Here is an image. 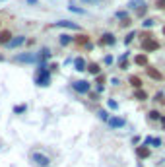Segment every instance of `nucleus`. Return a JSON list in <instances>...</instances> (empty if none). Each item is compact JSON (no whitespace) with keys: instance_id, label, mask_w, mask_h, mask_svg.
<instances>
[{"instance_id":"c85d7f7f","label":"nucleus","mask_w":165,"mask_h":167,"mask_svg":"<svg viewBox=\"0 0 165 167\" xmlns=\"http://www.w3.org/2000/svg\"><path fill=\"white\" fill-rule=\"evenodd\" d=\"M153 25V20H146V22H144V27H152Z\"/></svg>"},{"instance_id":"5701e85b","label":"nucleus","mask_w":165,"mask_h":167,"mask_svg":"<svg viewBox=\"0 0 165 167\" xmlns=\"http://www.w3.org/2000/svg\"><path fill=\"white\" fill-rule=\"evenodd\" d=\"M146 97H148V95H146V91H140V90L136 91V99H140V101H144Z\"/></svg>"},{"instance_id":"cd10ccee","label":"nucleus","mask_w":165,"mask_h":167,"mask_svg":"<svg viewBox=\"0 0 165 167\" xmlns=\"http://www.w3.org/2000/svg\"><path fill=\"white\" fill-rule=\"evenodd\" d=\"M70 10H72V12H76V14H84L82 8H76V6H72V4H70Z\"/></svg>"},{"instance_id":"2eb2a0df","label":"nucleus","mask_w":165,"mask_h":167,"mask_svg":"<svg viewBox=\"0 0 165 167\" xmlns=\"http://www.w3.org/2000/svg\"><path fill=\"white\" fill-rule=\"evenodd\" d=\"M119 64H120L122 70H126V66H128V55H122L120 59H119Z\"/></svg>"},{"instance_id":"412c9836","label":"nucleus","mask_w":165,"mask_h":167,"mask_svg":"<svg viewBox=\"0 0 165 167\" xmlns=\"http://www.w3.org/2000/svg\"><path fill=\"white\" fill-rule=\"evenodd\" d=\"M70 41H72V39H70V35H66V33H64V35H60V45H68Z\"/></svg>"},{"instance_id":"39448f33","label":"nucleus","mask_w":165,"mask_h":167,"mask_svg":"<svg viewBox=\"0 0 165 167\" xmlns=\"http://www.w3.org/2000/svg\"><path fill=\"white\" fill-rule=\"evenodd\" d=\"M74 90H76L78 93H88L89 91V82H86V80L74 82Z\"/></svg>"},{"instance_id":"dca6fc26","label":"nucleus","mask_w":165,"mask_h":167,"mask_svg":"<svg viewBox=\"0 0 165 167\" xmlns=\"http://www.w3.org/2000/svg\"><path fill=\"white\" fill-rule=\"evenodd\" d=\"M148 74H150V78H153V80H161V72H157L153 68H148Z\"/></svg>"},{"instance_id":"423d86ee","label":"nucleus","mask_w":165,"mask_h":167,"mask_svg":"<svg viewBox=\"0 0 165 167\" xmlns=\"http://www.w3.org/2000/svg\"><path fill=\"white\" fill-rule=\"evenodd\" d=\"M126 121L124 119H120V117H113V119H109V126L111 128H120V126H124Z\"/></svg>"},{"instance_id":"bb28decb","label":"nucleus","mask_w":165,"mask_h":167,"mask_svg":"<svg viewBox=\"0 0 165 167\" xmlns=\"http://www.w3.org/2000/svg\"><path fill=\"white\" fill-rule=\"evenodd\" d=\"M134 37H136V33H134V31H132V33H128V37H126V39H124V43H126V45H128V43H130V41H132V39H134Z\"/></svg>"},{"instance_id":"a211bd4d","label":"nucleus","mask_w":165,"mask_h":167,"mask_svg":"<svg viewBox=\"0 0 165 167\" xmlns=\"http://www.w3.org/2000/svg\"><path fill=\"white\" fill-rule=\"evenodd\" d=\"M146 144H153V146H161V138H146Z\"/></svg>"},{"instance_id":"393cba45","label":"nucleus","mask_w":165,"mask_h":167,"mask_svg":"<svg viewBox=\"0 0 165 167\" xmlns=\"http://www.w3.org/2000/svg\"><path fill=\"white\" fill-rule=\"evenodd\" d=\"M156 6L159 10H165V0H156Z\"/></svg>"},{"instance_id":"b1692460","label":"nucleus","mask_w":165,"mask_h":167,"mask_svg":"<svg viewBox=\"0 0 165 167\" xmlns=\"http://www.w3.org/2000/svg\"><path fill=\"white\" fill-rule=\"evenodd\" d=\"M107 107H109V109H119V103H117V101H111V99H109V101H107Z\"/></svg>"},{"instance_id":"4be33fe9","label":"nucleus","mask_w":165,"mask_h":167,"mask_svg":"<svg viewBox=\"0 0 165 167\" xmlns=\"http://www.w3.org/2000/svg\"><path fill=\"white\" fill-rule=\"evenodd\" d=\"M150 119H152V121H159V119H161V115H159L157 111H150Z\"/></svg>"},{"instance_id":"f3484780","label":"nucleus","mask_w":165,"mask_h":167,"mask_svg":"<svg viewBox=\"0 0 165 167\" xmlns=\"http://www.w3.org/2000/svg\"><path fill=\"white\" fill-rule=\"evenodd\" d=\"M130 84H132L134 87H140V86H142V80H140L138 76H130Z\"/></svg>"},{"instance_id":"6ab92c4d","label":"nucleus","mask_w":165,"mask_h":167,"mask_svg":"<svg viewBox=\"0 0 165 167\" xmlns=\"http://www.w3.org/2000/svg\"><path fill=\"white\" fill-rule=\"evenodd\" d=\"M88 70H89V72H91V74H93V76H95V74H99V66H97V64H95V62H93V64H89V66H88Z\"/></svg>"},{"instance_id":"9b49d317","label":"nucleus","mask_w":165,"mask_h":167,"mask_svg":"<svg viewBox=\"0 0 165 167\" xmlns=\"http://www.w3.org/2000/svg\"><path fill=\"white\" fill-rule=\"evenodd\" d=\"M136 154H138V158H148V155H150V150H148L146 146H140V148L136 150Z\"/></svg>"},{"instance_id":"f03ea898","label":"nucleus","mask_w":165,"mask_h":167,"mask_svg":"<svg viewBox=\"0 0 165 167\" xmlns=\"http://www.w3.org/2000/svg\"><path fill=\"white\" fill-rule=\"evenodd\" d=\"M31 161L37 165V167H49L51 165V158L41 152H31Z\"/></svg>"},{"instance_id":"6e6552de","label":"nucleus","mask_w":165,"mask_h":167,"mask_svg":"<svg viewBox=\"0 0 165 167\" xmlns=\"http://www.w3.org/2000/svg\"><path fill=\"white\" fill-rule=\"evenodd\" d=\"M23 43H25V37H23V35H20V37H16V39H10L8 47H10V49H14V47H18V45H23Z\"/></svg>"},{"instance_id":"9d476101","label":"nucleus","mask_w":165,"mask_h":167,"mask_svg":"<svg viewBox=\"0 0 165 167\" xmlns=\"http://www.w3.org/2000/svg\"><path fill=\"white\" fill-rule=\"evenodd\" d=\"M113 43H115V37L111 33H105L103 39H101V45H113Z\"/></svg>"},{"instance_id":"aec40b11","label":"nucleus","mask_w":165,"mask_h":167,"mask_svg":"<svg viewBox=\"0 0 165 167\" xmlns=\"http://www.w3.org/2000/svg\"><path fill=\"white\" fill-rule=\"evenodd\" d=\"M25 111H27V105H18V107H14V113H16V115L25 113Z\"/></svg>"},{"instance_id":"0eeeda50","label":"nucleus","mask_w":165,"mask_h":167,"mask_svg":"<svg viewBox=\"0 0 165 167\" xmlns=\"http://www.w3.org/2000/svg\"><path fill=\"white\" fill-rule=\"evenodd\" d=\"M55 25H58V27H68V29H80V25H78V23H74V22H68V20L56 22Z\"/></svg>"},{"instance_id":"72a5a7b5","label":"nucleus","mask_w":165,"mask_h":167,"mask_svg":"<svg viewBox=\"0 0 165 167\" xmlns=\"http://www.w3.org/2000/svg\"><path fill=\"white\" fill-rule=\"evenodd\" d=\"M2 60H4V56H2V55H0V62H2Z\"/></svg>"},{"instance_id":"20e7f679","label":"nucleus","mask_w":165,"mask_h":167,"mask_svg":"<svg viewBox=\"0 0 165 167\" xmlns=\"http://www.w3.org/2000/svg\"><path fill=\"white\" fill-rule=\"evenodd\" d=\"M16 60H18V62H37V60H39V55H35V53L18 55V56H16Z\"/></svg>"},{"instance_id":"a878e982","label":"nucleus","mask_w":165,"mask_h":167,"mask_svg":"<svg viewBox=\"0 0 165 167\" xmlns=\"http://www.w3.org/2000/svg\"><path fill=\"white\" fill-rule=\"evenodd\" d=\"M117 18H120V20H128V14H126V12H117Z\"/></svg>"},{"instance_id":"7ed1b4c3","label":"nucleus","mask_w":165,"mask_h":167,"mask_svg":"<svg viewBox=\"0 0 165 167\" xmlns=\"http://www.w3.org/2000/svg\"><path fill=\"white\" fill-rule=\"evenodd\" d=\"M142 49L148 51V53H150V51H156V49H159V41L157 39H152L150 35H146V37L142 39Z\"/></svg>"},{"instance_id":"2f4dec72","label":"nucleus","mask_w":165,"mask_h":167,"mask_svg":"<svg viewBox=\"0 0 165 167\" xmlns=\"http://www.w3.org/2000/svg\"><path fill=\"white\" fill-rule=\"evenodd\" d=\"M82 2H99V0H82Z\"/></svg>"},{"instance_id":"473e14b6","label":"nucleus","mask_w":165,"mask_h":167,"mask_svg":"<svg viewBox=\"0 0 165 167\" xmlns=\"http://www.w3.org/2000/svg\"><path fill=\"white\" fill-rule=\"evenodd\" d=\"M159 121H161V124L165 126V117H161V119H159Z\"/></svg>"},{"instance_id":"f257e3e1","label":"nucleus","mask_w":165,"mask_h":167,"mask_svg":"<svg viewBox=\"0 0 165 167\" xmlns=\"http://www.w3.org/2000/svg\"><path fill=\"white\" fill-rule=\"evenodd\" d=\"M35 84H37V86H41V87H45V86H49V84H51V74H49V70H47L45 64H41L39 68H37V72H35Z\"/></svg>"},{"instance_id":"4468645a","label":"nucleus","mask_w":165,"mask_h":167,"mask_svg":"<svg viewBox=\"0 0 165 167\" xmlns=\"http://www.w3.org/2000/svg\"><path fill=\"white\" fill-rule=\"evenodd\" d=\"M128 6L132 8V10H140V6L144 8V0H130V4Z\"/></svg>"},{"instance_id":"f8f14e48","label":"nucleus","mask_w":165,"mask_h":167,"mask_svg":"<svg viewBox=\"0 0 165 167\" xmlns=\"http://www.w3.org/2000/svg\"><path fill=\"white\" fill-rule=\"evenodd\" d=\"M134 60H136L138 66H146V64H148V56H146V55H138Z\"/></svg>"},{"instance_id":"c756f323","label":"nucleus","mask_w":165,"mask_h":167,"mask_svg":"<svg viewBox=\"0 0 165 167\" xmlns=\"http://www.w3.org/2000/svg\"><path fill=\"white\" fill-rule=\"evenodd\" d=\"M76 41H78V43H82V45H84V43H86V41H88V39H86V35H82V37H78Z\"/></svg>"},{"instance_id":"7c9ffc66","label":"nucleus","mask_w":165,"mask_h":167,"mask_svg":"<svg viewBox=\"0 0 165 167\" xmlns=\"http://www.w3.org/2000/svg\"><path fill=\"white\" fill-rule=\"evenodd\" d=\"M99 117H101V119L105 121V119H107V113H105V111H99Z\"/></svg>"},{"instance_id":"ddd939ff","label":"nucleus","mask_w":165,"mask_h":167,"mask_svg":"<svg viewBox=\"0 0 165 167\" xmlns=\"http://www.w3.org/2000/svg\"><path fill=\"white\" fill-rule=\"evenodd\" d=\"M74 66H76V70H86V60H84V59H76V60H74Z\"/></svg>"},{"instance_id":"1a4fd4ad","label":"nucleus","mask_w":165,"mask_h":167,"mask_svg":"<svg viewBox=\"0 0 165 167\" xmlns=\"http://www.w3.org/2000/svg\"><path fill=\"white\" fill-rule=\"evenodd\" d=\"M10 37H12L10 31H2V33H0V45H8L10 43Z\"/></svg>"},{"instance_id":"f704fd0d","label":"nucleus","mask_w":165,"mask_h":167,"mask_svg":"<svg viewBox=\"0 0 165 167\" xmlns=\"http://www.w3.org/2000/svg\"><path fill=\"white\" fill-rule=\"evenodd\" d=\"M161 31H163V35H165V25H163V29H161Z\"/></svg>"}]
</instances>
